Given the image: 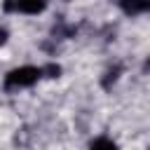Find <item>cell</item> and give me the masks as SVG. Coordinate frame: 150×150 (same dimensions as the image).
Returning a JSON list of instances; mask_svg holds the SVG:
<instances>
[{
    "label": "cell",
    "instance_id": "cell-1",
    "mask_svg": "<svg viewBox=\"0 0 150 150\" xmlns=\"http://www.w3.org/2000/svg\"><path fill=\"white\" fill-rule=\"evenodd\" d=\"M40 77H42V68H38V66H19V68H14V70H9L5 75V87L7 89L33 87Z\"/></svg>",
    "mask_w": 150,
    "mask_h": 150
},
{
    "label": "cell",
    "instance_id": "cell-2",
    "mask_svg": "<svg viewBox=\"0 0 150 150\" xmlns=\"http://www.w3.org/2000/svg\"><path fill=\"white\" fill-rule=\"evenodd\" d=\"M5 9L21 14H40L47 9V0H5Z\"/></svg>",
    "mask_w": 150,
    "mask_h": 150
},
{
    "label": "cell",
    "instance_id": "cell-3",
    "mask_svg": "<svg viewBox=\"0 0 150 150\" xmlns=\"http://www.w3.org/2000/svg\"><path fill=\"white\" fill-rule=\"evenodd\" d=\"M120 9L129 16H136V14H143V12H150V0H117Z\"/></svg>",
    "mask_w": 150,
    "mask_h": 150
},
{
    "label": "cell",
    "instance_id": "cell-4",
    "mask_svg": "<svg viewBox=\"0 0 150 150\" xmlns=\"http://www.w3.org/2000/svg\"><path fill=\"white\" fill-rule=\"evenodd\" d=\"M89 150H117V145L110 141V138H105V136H101V138H96L91 145H89Z\"/></svg>",
    "mask_w": 150,
    "mask_h": 150
},
{
    "label": "cell",
    "instance_id": "cell-5",
    "mask_svg": "<svg viewBox=\"0 0 150 150\" xmlns=\"http://www.w3.org/2000/svg\"><path fill=\"white\" fill-rule=\"evenodd\" d=\"M5 42H7V30H5V28H0V47H2Z\"/></svg>",
    "mask_w": 150,
    "mask_h": 150
},
{
    "label": "cell",
    "instance_id": "cell-6",
    "mask_svg": "<svg viewBox=\"0 0 150 150\" xmlns=\"http://www.w3.org/2000/svg\"><path fill=\"white\" fill-rule=\"evenodd\" d=\"M145 66H148V70H150V59H148V63H145Z\"/></svg>",
    "mask_w": 150,
    "mask_h": 150
}]
</instances>
